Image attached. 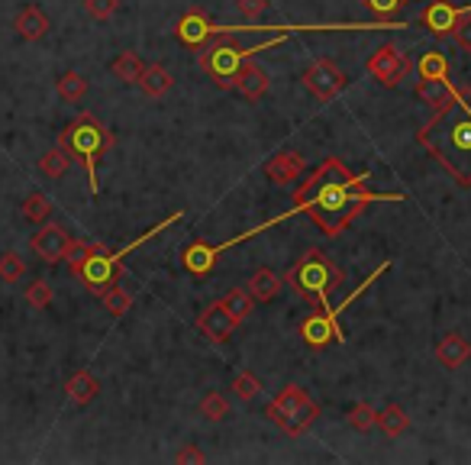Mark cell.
Masks as SVG:
<instances>
[{"mask_svg": "<svg viewBox=\"0 0 471 465\" xmlns=\"http://www.w3.org/2000/svg\"><path fill=\"white\" fill-rule=\"evenodd\" d=\"M372 175L349 171L342 159H326L301 188L294 191V210L307 214L323 230V236H342V230L356 224L368 204H400L404 194L372 191Z\"/></svg>", "mask_w": 471, "mask_h": 465, "instance_id": "obj_1", "label": "cell"}, {"mask_svg": "<svg viewBox=\"0 0 471 465\" xmlns=\"http://www.w3.org/2000/svg\"><path fill=\"white\" fill-rule=\"evenodd\" d=\"M417 143L443 165L459 188H471V100L455 84V100L417 130Z\"/></svg>", "mask_w": 471, "mask_h": 465, "instance_id": "obj_2", "label": "cell"}, {"mask_svg": "<svg viewBox=\"0 0 471 465\" xmlns=\"http://www.w3.org/2000/svg\"><path fill=\"white\" fill-rule=\"evenodd\" d=\"M287 285L297 291V297H303L307 304L313 307H329V297L336 295L342 281H346V272L339 269L336 262L329 259L323 249H307L301 259L294 262L285 275Z\"/></svg>", "mask_w": 471, "mask_h": 465, "instance_id": "obj_3", "label": "cell"}, {"mask_svg": "<svg viewBox=\"0 0 471 465\" xmlns=\"http://www.w3.org/2000/svg\"><path fill=\"white\" fill-rule=\"evenodd\" d=\"M59 146H62L65 153L72 155V159H78L84 169H88L90 175V188L98 191V175H94V165H98V159L104 153H110L114 149V136L104 130V126L94 120V116H78L75 123H68L59 133Z\"/></svg>", "mask_w": 471, "mask_h": 465, "instance_id": "obj_4", "label": "cell"}, {"mask_svg": "<svg viewBox=\"0 0 471 465\" xmlns=\"http://www.w3.org/2000/svg\"><path fill=\"white\" fill-rule=\"evenodd\" d=\"M268 421L275 423L278 430H285L287 437H303L307 430L317 423L320 417V404L313 401L310 394L303 391L301 385H285L278 391V398L268 404Z\"/></svg>", "mask_w": 471, "mask_h": 465, "instance_id": "obj_5", "label": "cell"}, {"mask_svg": "<svg viewBox=\"0 0 471 465\" xmlns=\"http://www.w3.org/2000/svg\"><path fill=\"white\" fill-rule=\"evenodd\" d=\"M388 269H391V262H381V265H378L372 275L365 278L362 285H358L356 291H352V295H349L339 307H320V313L307 317V320L301 323V340L307 343L310 349H323V346H329V343H342V340H346V336H342V323H339V313L346 311V307L352 304L356 297H362L365 291H368V288H372L374 281H378V278H381Z\"/></svg>", "mask_w": 471, "mask_h": 465, "instance_id": "obj_6", "label": "cell"}, {"mask_svg": "<svg viewBox=\"0 0 471 465\" xmlns=\"http://www.w3.org/2000/svg\"><path fill=\"white\" fill-rule=\"evenodd\" d=\"M285 36H275L268 39V43L255 45V49H236V45H214V49H207L204 55H200V68H204L210 78L220 84V88H232V81H236V75H239L242 62L246 59H252L255 52H262V49H271V45H278Z\"/></svg>", "mask_w": 471, "mask_h": 465, "instance_id": "obj_7", "label": "cell"}, {"mask_svg": "<svg viewBox=\"0 0 471 465\" xmlns=\"http://www.w3.org/2000/svg\"><path fill=\"white\" fill-rule=\"evenodd\" d=\"M365 68H368V75H372L378 84H384V88H397L400 81H407V75L413 72V62H410L407 55L400 52L394 43H384L374 49Z\"/></svg>", "mask_w": 471, "mask_h": 465, "instance_id": "obj_8", "label": "cell"}, {"mask_svg": "<svg viewBox=\"0 0 471 465\" xmlns=\"http://www.w3.org/2000/svg\"><path fill=\"white\" fill-rule=\"evenodd\" d=\"M303 88L310 91L313 98L320 100V104H326V100H333V98H339L342 91H346V84H349V78L342 72H339L336 65L329 62V59H317V62L303 72Z\"/></svg>", "mask_w": 471, "mask_h": 465, "instance_id": "obj_9", "label": "cell"}, {"mask_svg": "<svg viewBox=\"0 0 471 465\" xmlns=\"http://www.w3.org/2000/svg\"><path fill=\"white\" fill-rule=\"evenodd\" d=\"M468 13H471V4L468 7H455L452 0H433V4H427V10L420 13V23H423L436 39H445V36H452L455 27H459L462 17H468Z\"/></svg>", "mask_w": 471, "mask_h": 465, "instance_id": "obj_10", "label": "cell"}, {"mask_svg": "<svg viewBox=\"0 0 471 465\" xmlns=\"http://www.w3.org/2000/svg\"><path fill=\"white\" fill-rule=\"evenodd\" d=\"M72 236L65 226H55V224H43V230H36L29 236V249L36 252L39 259L45 265H55V262H65L68 249H72Z\"/></svg>", "mask_w": 471, "mask_h": 465, "instance_id": "obj_11", "label": "cell"}, {"mask_svg": "<svg viewBox=\"0 0 471 465\" xmlns=\"http://www.w3.org/2000/svg\"><path fill=\"white\" fill-rule=\"evenodd\" d=\"M116 262H114V256L107 252V246H100L94 256L88 259V265L81 269V281L90 288V295H104L110 285H116Z\"/></svg>", "mask_w": 471, "mask_h": 465, "instance_id": "obj_12", "label": "cell"}, {"mask_svg": "<svg viewBox=\"0 0 471 465\" xmlns=\"http://www.w3.org/2000/svg\"><path fill=\"white\" fill-rule=\"evenodd\" d=\"M236 327H239V320H236V317L226 311V304H223V301L204 307V311H200V317H197V330L204 333L210 343H226Z\"/></svg>", "mask_w": 471, "mask_h": 465, "instance_id": "obj_13", "label": "cell"}, {"mask_svg": "<svg viewBox=\"0 0 471 465\" xmlns=\"http://www.w3.org/2000/svg\"><path fill=\"white\" fill-rule=\"evenodd\" d=\"M303 169H307V159H303L301 153H294V149H285V153L271 155V159L265 162V178L271 181V185H294V181L301 178Z\"/></svg>", "mask_w": 471, "mask_h": 465, "instance_id": "obj_14", "label": "cell"}, {"mask_svg": "<svg viewBox=\"0 0 471 465\" xmlns=\"http://www.w3.org/2000/svg\"><path fill=\"white\" fill-rule=\"evenodd\" d=\"M268 84H271V78H268L265 68L255 65L252 59H246L242 68H239V75H236V81H232V91L246 100H258V98H265Z\"/></svg>", "mask_w": 471, "mask_h": 465, "instance_id": "obj_15", "label": "cell"}, {"mask_svg": "<svg viewBox=\"0 0 471 465\" xmlns=\"http://www.w3.org/2000/svg\"><path fill=\"white\" fill-rule=\"evenodd\" d=\"M13 29H17V36L23 39V43H36V39H43L45 33L52 29V20L45 17V10L39 7V4H27V7L13 17Z\"/></svg>", "mask_w": 471, "mask_h": 465, "instance_id": "obj_16", "label": "cell"}, {"mask_svg": "<svg viewBox=\"0 0 471 465\" xmlns=\"http://www.w3.org/2000/svg\"><path fill=\"white\" fill-rule=\"evenodd\" d=\"M471 359V343L465 340L462 333H445L436 343V362L443 368H462L465 362Z\"/></svg>", "mask_w": 471, "mask_h": 465, "instance_id": "obj_17", "label": "cell"}, {"mask_svg": "<svg viewBox=\"0 0 471 465\" xmlns=\"http://www.w3.org/2000/svg\"><path fill=\"white\" fill-rule=\"evenodd\" d=\"M220 246H210V242H191L184 249V269L191 272V275H210L214 272V265H216V256H220Z\"/></svg>", "mask_w": 471, "mask_h": 465, "instance_id": "obj_18", "label": "cell"}, {"mask_svg": "<svg viewBox=\"0 0 471 465\" xmlns=\"http://www.w3.org/2000/svg\"><path fill=\"white\" fill-rule=\"evenodd\" d=\"M210 33H216V27L210 23V20L200 13V10H191V13H184L178 23V39L184 45H191V49H197V45L204 43Z\"/></svg>", "mask_w": 471, "mask_h": 465, "instance_id": "obj_19", "label": "cell"}, {"mask_svg": "<svg viewBox=\"0 0 471 465\" xmlns=\"http://www.w3.org/2000/svg\"><path fill=\"white\" fill-rule=\"evenodd\" d=\"M417 98L427 104V107L439 110L445 107V104H452L455 100V84L452 81H433V78H420L417 81Z\"/></svg>", "mask_w": 471, "mask_h": 465, "instance_id": "obj_20", "label": "cell"}, {"mask_svg": "<svg viewBox=\"0 0 471 465\" xmlns=\"http://www.w3.org/2000/svg\"><path fill=\"white\" fill-rule=\"evenodd\" d=\"M249 295L255 297L258 304H268V301H275L278 295H281V288H285V278L278 275V272H271V269H258V272H252V278H249Z\"/></svg>", "mask_w": 471, "mask_h": 465, "instance_id": "obj_21", "label": "cell"}, {"mask_svg": "<svg viewBox=\"0 0 471 465\" xmlns=\"http://www.w3.org/2000/svg\"><path fill=\"white\" fill-rule=\"evenodd\" d=\"M65 394H68V401L72 404H90L100 394V382L90 375L88 368H81V372H75V375L65 382Z\"/></svg>", "mask_w": 471, "mask_h": 465, "instance_id": "obj_22", "label": "cell"}, {"mask_svg": "<svg viewBox=\"0 0 471 465\" xmlns=\"http://www.w3.org/2000/svg\"><path fill=\"white\" fill-rule=\"evenodd\" d=\"M143 72H145V65H143V59L133 52V49L116 52L114 62H110V75H114L116 81H123V84H139Z\"/></svg>", "mask_w": 471, "mask_h": 465, "instance_id": "obj_23", "label": "cell"}, {"mask_svg": "<svg viewBox=\"0 0 471 465\" xmlns=\"http://www.w3.org/2000/svg\"><path fill=\"white\" fill-rule=\"evenodd\" d=\"M171 84H175V75L165 68V65H149L139 78V88H143L145 98H161V94H169Z\"/></svg>", "mask_w": 471, "mask_h": 465, "instance_id": "obj_24", "label": "cell"}, {"mask_svg": "<svg viewBox=\"0 0 471 465\" xmlns=\"http://www.w3.org/2000/svg\"><path fill=\"white\" fill-rule=\"evenodd\" d=\"M417 72H420V78L449 81V72H452V65H449V59H445V52H439V49H429V52H423V55H420Z\"/></svg>", "mask_w": 471, "mask_h": 465, "instance_id": "obj_25", "label": "cell"}, {"mask_svg": "<svg viewBox=\"0 0 471 465\" xmlns=\"http://www.w3.org/2000/svg\"><path fill=\"white\" fill-rule=\"evenodd\" d=\"M378 427H381L384 437H404L410 430V417L400 404H388L384 411H378Z\"/></svg>", "mask_w": 471, "mask_h": 465, "instance_id": "obj_26", "label": "cell"}, {"mask_svg": "<svg viewBox=\"0 0 471 465\" xmlns=\"http://www.w3.org/2000/svg\"><path fill=\"white\" fill-rule=\"evenodd\" d=\"M55 88H59V98H62L65 104H78V100L88 94V78L81 72H65V75H59Z\"/></svg>", "mask_w": 471, "mask_h": 465, "instance_id": "obj_27", "label": "cell"}, {"mask_svg": "<svg viewBox=\"0 0 471 465\" xmlns=\"http://www.w3.org/2000/svg\"><path fill=\"white\" fill-rule=\"evenodd\" d=\"M68 165H72V155L65 153L62 146H55V149L43 153V159H39V171H43L45 178H65Z\"/></svg>", "mask_w": 471, "mask_h": 465, "instance_id": "obj_28", "label": "cell"}, {"mask_svg": "<svg viewBox=\"0 0 471 465\" xmlns=\"http://www.w3.org/2000/svg\"><path fill=\"white\" fill-rule=\"evenodd\" d=\"M27 262H23V256L13 249L0 252V281H7V285H17V281H23L27 278Z\"/></svg>", "mask_w": 471, "mask_h": 465, "instance_id": "obj_29", "label": "cell"}, {"mask_svg": "<svg viewBox=\"0 0 471 465\" xmlns=\"http://www.w3.org/2000/svg\"><path fill=\"white\" fill-rule=\"evenodd\" d=\"M223 304H226V311L232 313V317H236V320H246V317H249L252 313V307L258 304L255 297L249 295V288H232L230 295L223 297Z\"/></svg>", "mask_w": 471, "mask_h": 465, "instance_id": "obj_30", "label": "cell"}, {"mask_svg": "<svg viewBox=\"0 0 471 465\" xmlns=\"http://www.w3.org/2000/svg\"><path fill=\"white\" fill-rule=\"evenodd\" d=\"M200 417L210 423L226 421V417H230V401H226L220 391H207L204 401H200Z\"/></svg>", "mask_w": 471, "mask_h": 465, "instance_id": "obj_31", "label": "cell"}, {"mask_svg": "<svg viewBox=\"0 0 471 465\" xmlns=\"http://www.w3.org/2000/svg\"><path fill=\"white\" fill-rule=\"evenodd\" d=\"M100 301H104V307H107L110 317H123V313H130V307H133V297H130V291L120 285H110L104 295H100Z\"/></svg>", "mask_w": 471, "mask_h": 465, "instance_id": "obj_32", "label": "cell"}, {"mask_svg": "<svg viewBox=\"0 0 471 465\" xmlns=\"http://www.w3.org/2000/svg\"><path fill=\"white\" fill-rule=\"evenodd\" d=\"M20 210H23V217H27L29 224H45L49 214H52V201L45 194H29L27 201L20 204Z\"/></svg>", "mask_w": 471, "mask_h": 465, "instance_id": "obj_33", "label": "cell"}, {"mask_svg": "<svg viewBox=\"0 0 471 465\" xmlns=\"http://www.w3.org/2000/svg\"><path fill=\"white\" fill-rule=\"evenodd\" d=\"M98 249H100L98 242H81V240H75V242H72V249H68V256H65V262H68V272H72V275H81V269L88 265V259H90V256H94Z\"/></svg>", "mask_w": 471, "mask_h": 465, "instance_id": "obj_34", "label": "cell"}, {"mask_svg": "<svg viewBox=\"0 0 471 465\" xmlns=\"http://www.w3.org/2000/svg\"><path fill=\"white\" fill-rule=\"evenodd\" d=\"M346 421L352 430H362V433H368V430L378 427V411H374L372 404H356L352 411L346 414Z\"/></svg>", "mask_w": 471, "mask_h": 465, "instance_id": "obj_35", "label": "cell"}, {"mask_svg": "<svg viewBox=\"0 0 471 465\" xmlns=\"http://www.w3.org/2000/svg\"><path fill=\"white\" fill-rule=\"evenodd\" d=\"M239 401H255L258 398V391H262V382H258L252 372H239V375L232 378V388H230Z\"/></svg>", "mask_w": 471, "mask_h": 465, "instance_id": "obj_36", "label": "cell"}, {"mask_svg": "<svg viewBox=\"0 0 471 465\" xmlns=\"http://www.w3.org/2000/svg\"><path fill=\"white\" fill-rule=\"evenodd\" d=\"M52 285H45L43 278H36L33 285L27 288V304L29 307H36V311H45V307L52 304Z\"/></svg>", "mask_w": 471, "mask_h": 465, "instance_id": "obj_37", "label": "cell"}, {"mask_svg": "<svg viewBox=\"0 0 471 465\" xmlns=\"http://www.w3.org/2000/svg\"><path fill=\"white\" fill-rule=\"evenodd\" d=\"M116 10H120V0H84V13L98 23H107Z\"/></svg>", "mask_w": 471, "mask_h": 465, "instance_id": "obj_38", "label": "cell"}, {"mask_svg": "<svg viewBox=\"0 0 471 465\" xmlns=\"http://www.w3.org/2000/svg\"><path fill=\"white\" fill-rule=\"evenodd\" d=\"M362 4L372 10V13H378V20H391L407 0H362Z\"/></svg>", "mask_w": 471, "mask_h": 465, "instance_id": "obj_39", "label": "cell"}, {"mask_svg": "<svg viewBox=\"0 0 471 465\" xmlns=\"http://www.w3.org/2000/svg\"><path fill=\"white\" fill-rule=\"evenodd\" d=\"M236 7L246 20H258L268 10V0H236Z\"/></svg>", "mask_w": 471, "mask_h": 465, "instance_id": "obj_40", "label": "cell"}, {"mask_svg": "<svg viewBox=\"0 0 471 465\" xmlns=\"http://www.w3.org/2000/svg\"><path fill=\"white\" fill-rule=\"evenodd\" d=\"M452 36H455V43L462 45L465 52H471V13H468V17H462V23L455 27Z\"/></svg>", "mask_w": 471, "mask_h": 465, "instance_id": "obj_41", "label": "cell"}, {"mask_svg": "<svg viewBox=\"0 0 471 465\" xmlns=\"http://www.w3.org/2000/svg\"><path fill=\"white\" fill-rule=\"evenodd\" d=\"M204 459H207L204 453H200L197 446H191V443H187L184 449H178V453H175V462H197V465H200Z\"/></svg>", "mask_w": 471, "mask_h": 465, "instance_id": "obj_42", "label": "cell"}, {"mask_svg": "<svg viewBox=\"0 0 471 465\" xmlns=\"http://www.w3.org/2000/svg\"><path fill=\"white\" fill-rule=\"evenodd\" d=\"M459 91H462L465 98H468V100H471V84H459Z\"/></svg>", "mask_w": 471, "mask_h": 465, "instance_id": "obj_43", "label": "cell"}]
</instances>
